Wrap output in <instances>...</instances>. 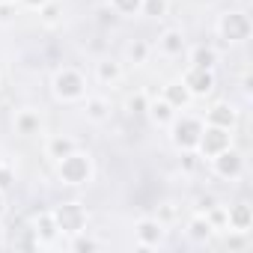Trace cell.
<instances>
[{
    "label": "cell",
    "mask_w": 253,
    "mask_h": 253,
    "mask_svg": "<svg viewBox=\"0 0 253 253\" xmlns=\"http://www.w3.org/2000/svg\"><path fill=\"white\" fill-rule=\"evenodd\" d=\"M60 176L63 182L69 185H81L89 179V158L86 155H78V152H69L60 158Z\"/></svg>",
    "instance_id": "1"
},
{
    "label": "cell",
    "mask_w": 253,
    "mask_h": 253,
    "mask_svg": "<svg viewBox=\"0 0 253 253\" xmlns=\"http://www.w3.org/2000/svg\"><path fill=\"white\" fill-rule=\"evenodd\" d=\"M54 223H57V229H63V232H81L84 223H86V211H84L78 203H66V206L57 209Z\"/></svg>",
    "instance_id": "2"
},
{
    "label": "cell",
    "mask_w": 253,
    "mask_h": 253,
    "mask_svg": "<svg viewBox=\"0 0 253 253\" xmlns=\"http://www.w3.org/2000/svg\"><path fill=\"white\" fill-rule=\"evenodd\" d=\"M200 134H203V125L197 122V119H179L176 122V146H182V149H191V146H197L200 143Z\"/></svg>",
    "instance_id": "3"
},
{
    "label": "cell",
    "mask_w": 253,
    "mask_h": 253,
    "mask_svg": "<svg viewBox=\"0 0 253 253\" xmlns=\"http://www.w3.org/2000/svg\"><path fill=\"white\" fill-rule=\"evenodd\" d=\"M197 146H203L206 155H217V152H223V149L229 146V134H226V128L214 125V128H206V131L200 134V143H197Z\"/></svg>",
    "instance_id": "4"
},
{
    "label": "cell",
    "mask_w": 253,
    "mask_h": 253,
    "mask_svg": "<svg viewBox=\"0 0 253 253\" xmlns=\"http://www.w3.org/2000/svg\"><path fill=\"white\" fill-rule=\"evenodd\" d=\"M220 30H223V36H226L229 42H241V39H247V33H250V21H247V15L232 12V15L223 18Z\"/></svg>",
    "instance_id": "5"
},
{
    "label": "cell",
    "mask_w": 253,
    "mask_h": 253,
    "mask_svg": "<svg viewBox=\"0 0 253 253\" xmlns=\"http://www.w3.org/2000/svg\"><path fill=\"white\" fill-rule=\"evenodd\" d=\"M54 84H57V95L60 98H78L84 92V78L78 72H60Z\"/></svg>",
    "instance_id": "6"
},
{
    "label": "cell",
    "mask_w": 253,
    "mask_h": 253,
    "mask_svg": "<svg viewBox=\"0 0 253 253\" xmlns=\"http://www.w3.org/2000/svg\"><path fill=\"white\" fill-rule=\"evenodd\" d=\"M185 86H191L197 95H206V92H211V86H214V78H211V72H209V69H200V66H194V69L185 75Z\"/></svg>",
    "instance_id": "7"
},
{
    "label": "cell",
    "mask_w": 253,
    "mask_h": 253,
    "mask_svg": "<svg viewBox=\"0 0 253 253\" xmlns=\"http://www.w3.org/2000/svg\"><path fill=\"white\" fill-rule=\"evenodd\" d=\"M217 173L220 176H238L241 173V155L229 152V149L217 152Z\"/></svg>",
    "instance_id": "8"
},
{
    "label": "cell",
    "mask_w": 253,
    "mask_h": 253,
    "mask_svg": "<svg viewBox=\"0 0 253 253\" xmlns=\"http://www.w3.org/2000/svg\"><path fill=\"white\" fill-rule=\"evenodd\" d=\"M9 247L15 250H33L36 247V238H33V229H24V226H12V235H9Z\"/></svg>",
    "instance_id": "9"
},
{
    "label": "cell",
    "mask_w": 253,
    "mask_h": 253,
    "mask_svg": "<svg viewBox=\"0 0 253 253\" xmlns=\"http://www.w3.org/2000/svg\"><path fill=\"white\" fill-rule=\"evenodd\" d=\"M250 220H253V214H250V206L247 203H238L232 211H229V223L235 226V229H250Z\"/></svg>",
    "instance_id": "10"
},
{
    "label": "cell",
    "mask_w": 253,
    "mask_h": 253,
    "mask_svg": "<svg viewBox=\"0 0 253 253\" xmlns=\"http://www.w3.org/2000/svg\"><path fill=\"white\" fill-rule=\"evenodd\" d=\"M209 119H211L214 125H220V128H229V125L235 122V113H232V110H229L226 104H217V107H211Z\"/></svg>",
    "instance_id": "11"
},
{
    "label": "cell",
    "mask_w": 253,
    "mask_h": 253,
    "mask_svg": "<svg viewBox=\"0 0 253 253\" xmlns=\"http://www.w3.org/2000/svg\"><path fill=\"white\" fill-rule=\"evenodd\" d=\"M137 235H140L146 244H158V241H161V226H158L155 220H143V223L137 226Z\"/></svg>",
    "instance_id": "12"
},
{
    "label": "cell",
    "mask_w": 253,
    "mask_h": 253,
    "mask_svg": "<svg viewBox=\"0 0 253 253\" xmlns=\"http://www.w3.org/2000/svg\"><path fill=\"white\" fill-rule=\"evenodd\" d=\"M167 101H170L173 107H179V104H188V89H185V86H179V84L167 86Z\"/></svg>",
    "instance_id": "13"
},
{
    "label": "cell",
    "mask_w": 253,
    "mask_h": 253,
    "mask_svg": "<svg viewBox=\"0 0 253 253\" xmlns=\"http://www.w3.org/2000/svg\"><path fill=\"white\" fill-rule=\"evenodd\" d=\"M149 110H152V119H155V122H167V119L173 116V104H170V101H155Z\"/></svg>",
    "instance_id": "14"
},
{
    "label": "cell",
    "mask_w": 253,
    "mask_h": 253,
    "mask_svg": "<svg viewBox=\"0 0 253 253\" xmlns=\"http://www.w3.org/2000/svg\"><path fill=\"white\" fill-rule=\"evenodd\" d=\"M194 66H200V69H211V66H214V51H211V48H197V54H194Z\"/></svg>",
    "instance_id": "15"
},
{
    "label": "cell",
    "mask_w": 253,
    "mask_h": 253,
    "mask_svg": "<svg viewBox=\"0 0 253 253\" xmlns=\"http://www.w3.org/2000/svg\"><path fill=\"white\" fill-rule=\"evenodd\" d=\"M164 48L170 51V54H182V48H185V39H182V33H167L164 36Z\"/></svg>",
    "instance_id": "16"
},
{
    "label": "cell",
    "mask_w": 253,
    "mask_h": 253,
    "mask_svg": "<svg viewBox=\"0 0 253 253\" xmlns=\"http://www.w3.org/2000/svg\"><path fill=\"white\" fill-rule=\"evenodd\" d=\"M18 128H21V134H33V131L39 128V116H33V113H24V116L18 119Z\"/></svg>",
    "instance_id": "17"
},
{
    "label": "cell",
    "mask_w": 253,
    "mask_h": 253,
    "mask_svg": "<svg viewBox=\"0 0 253 253\" xmlns=\"http://www.w3.org/2000/svg\"><path fill=\"white\" fill-rule=\"evenodd\" d=\"M42 238H54V232H57V223H54V217H48V214H42L39 217V229H36Z\"/></svg>",
    "instance_id": "18"
},
{
    "label": "cell",
    "mask_w": 253,
    "mask_h": 253,
    "mask_svg": "<svg viewBox=\"0 0 253 253\" xmlns=\"http://www.w3.org/2000/svg\"><path fill=\"white\" fill-rule=\"evenodd\" d=\"M113 6H116L119 12H125V15H134V12L143 6V0H113Z\"/></svg>",
    "instance_id": "19"
},
{
    "label": "cell",
    "mask_w": 253,
    "mask_h": 253,
    "mask_svg": "<svg viewBox=\"0 0 253 253\" xmlns=\"http://www.w3.org/2000/svg\"><path fill=\"white\" fill-rule=\"evenodd\" d=\"M209 232H211V223L209 220H194L191 223V235L194 238H209Z\"/></svg>",
    "instance_id": "20"
},
{
    "label": "cell",
    "mask_w": 253,
    "mask_h": 253,
    "mask_svg": "<svg viewBox=\"0 0 253 253\" xmlns=\"http://www.w3.org/2000/svg\"><path fill=\"white\" fill-rule=\"evenodd\" d=\"M98 75H101V81H113V78L119 75V69H116V63H101Z\"/></svg>",
    "instance_id": "21"
},
{
    "label": "cell",
    "mask_w": 253,
    "mask_h": 253,
    "mask_svg": "<svg viewBox=\"0 0 253 253\" xmlns=\"http://www.w3.org/2000/svg\"><path fill=\"white\" fill-rule=\"evenodd\" d=\"M51 152H54L57 158H63V155L72 152V143H69V140H54V143H51Z\"/></svg>",
    "instance_id": "22"
},
{
    "label": "cell",
    "mask_w": 253,
    "mask_h": 253,
    "mask_svg": "<svg viewBox=\"0 0 253 253\" xmlns=\"http://www.w3.org/2000/svg\"><path fill=\"white\" fill-rule=\"evenodd\" d=\"M146 15H152V18L164 15V0H146Z\"/></svg>",
    "instance_id": "23"
},
{
    "label": "cell",
    "mask_w": 253,
    "mask_h": 253,
    "mask_svg": "<svg viewBox=\"0 0 253 253\" xmlns=\"http://www.w3.org/2000/svg\"><path fill=\"white\" fill-rule=\"evenodd\" d=\"M128 54H131V60H134V63H140V60L146 57V45H143V42H137V45H131V48H128Z\"/></svg>",
    "instance_id": "24"
},
{
    "label": "cell",
    "mask_w": 253,
    "mask_h": 253,
    "mask_svg": "<svg viewBox=\"0 0 253 253\" xmlns=\"http://www.w3.org/2000/svg\"><path fill=\"white\" fill-rule=\"evenodd\" d=\"M197 209H200V211H211V209H214V197H200V200H197Z\"/></svg>",
    "instance_id": "25"
},
{
    "label": "cell",
    "mask_w": 253,
    "mask_h": 253,
    "mask_svg": "<svg viewBox=\"0 0 253 253\" xmlns=\"http://www.w3.org/2000/svg\"><path fill=\"white\" fill-rule=\"evenodd\" d=\"M89 113H92L95 119H98V116H104V104H101L98 98H92V101H89Z\"/></svg>",
    "instance_id": "26"
},
{
    "label": "cell",
    "mask_w": 253,
    "mask_h": 253,
    "mask_svg": "<svg viewBox=\"0 0 253 253\" xmlns=\"http://www.w3.org/2000/svg\"><path fill=\"white\" fill-rule=\"evenodd\" d=\"M143 104H146V101H143V95H134V98L128 101V107H131L134 113H140V110H143Z\"/></svg>",
    "instance_id": "27"
},
{
    "label": "cell",
    "mask_w": 253,
    "mask_h": 253,
    "mask_svg": "<svg viewBox=\"0 0 253 253\" xmlns=\"http://www.w3.org/2000/svg\"><path fill=\"white\" fill-rule=\"evenodd\" d=\"M75 250H95V244H92V241H84V238H81V241H75Z\"/></svg>",
    "instance_id": "28"
},
{
    "label": "cell",
    "mask_w": 253,
    "mask_h": 253,
    "mask_svg": "<svg viewBox=\"0 0 253 253\" xmlns=\"http://www.w3.org/2000/svg\"><path fill=\"white\" fill-rule=\"evenodd\" d=\"M45 18L54 21V18H57V6H48V9H45Z\"/></svg>",
    "instance_id": "29"
},
{
    "label": "cell",
    "mask_w": 253,
    "mask_h": 253,
    "mask_svg": "<svg viewBox=\"0 0 253 253\" xmlns=\"http://www.w3.org/2000/svg\"><path fill=\"white\" fill-rule=\"evenodd\" d=\"M24 3H30V6H42L45 0H24Z\"/></svg>",
    "instance_id": "30"
},
{
    "label": "cell",
    "mask_w": 253,
    "mask_h": 253,
    "mask_svg": "<svg viewBox=\"0 0 253 253\" xmlns=\"http://www.w3.org/2000/svg\"><path fill=\"white\" fill-rule=\"evenodd\" d=\"M0 214H3V197H0Z\"/></svg>",
    "instance_id": "31"
},
{
    "label": "cell",
    "mask_w": 253,
    "mask_h": 253,
    "mask_svg": "<svg viewBox=\"0 0 253 253\" xmlns=\"http://www.w3.org/2000/svg\"><path fill=\"white\" fill-rule=\"evenodd\" d=\"M0 3H9V0H0Z\"/></svg>",
    "instance_id": "32"
},
{
    "label": "cell",
    "mask_w": 253,
    "mask_h": 253,
    "mask_svg": "<svg viewBox=\"0 0 253 253\" xmlns=\"http://www.w3.org/2000/svg\"><path fill=\"white\" fill-rule=\"evenodd\" d=\"M0 173H3V170H0Z\"/></svg>",
    "instance_id": "33"
}]
</instances>
